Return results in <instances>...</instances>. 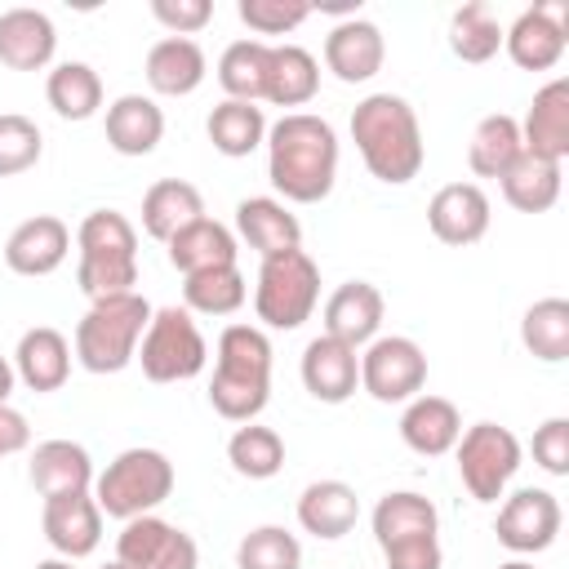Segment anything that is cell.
I'll return each mask as SVG.
<instances>
[{"label":"cell","instance_id":"1","mask_svg":"<svg viewBox=\"0 0 569 569\" xmlns=\"http://www.w3.org/2000/svg\"><path fill=\"white\" fill-rule=\"evenodd\" d=\"M267 178L293 204H316L338 178V133L325 116L284 111L267 124Z\"/></svg>","mask_w":569,"mask_h":569},{"label":"cell","instance_id":"2","mask_svg":"<svg viewBox=\"0 0 569 569\" xmlns=\"http://www.w3.org/2000/svg\"><path fill=\"white\" fill-rule=\"evenodd\" d=\"M351 142H356L365 169L387 187H405L422 173V160H427L422 129H418L413 107L400 93L360 98L351 111Z\"/></svg>","mask_w":569,"mask_h":569},{"label":"cell","instance_id":"3","mask_svg":"<svg viewBox=\"0 0 569 569\" xmlns=\"http://www.w3.org/2000/svg\"><path fill=\"white\" fill-rule=\"evenodd\" d=\"M271 400V342L258 325H227L209 378V405L227 422H253Z\"/></svg>","mask_w":569,"mask_h":569},{"label":"cell","instance_id":"4","mask_svg":"<svg viewBox=\"0 0 569 569\" xmlns=\"http://www.w3.org/2000/svg\"><path fill=\"white\" fill-rule=\"evenodd\" d=\"M76 284L80 293L98 298H116V293H133L138 284V231L124 213L116 209H93L84 213V222L76 227Z\"/></svg>","mask_w":569,"mask_h":569},{"label":"cell","instance_id":"5","mask_svg":"<svg viewBox=\"0 0 569 569\" xmlns=\"http://www.w3.org/2000/svg\"><path fill=\"white\" fill-rule=\"evenodd\" d=\"M147 325H151V302L142 293L98 298L76 325V360L89 373H120L124 365H133Z\"/></svg>","mask_w":569,"mask_h":569},{"label":"cell","instance_id":"6","mask_svg":"<svg viewBox=\"0 0 569 569\" xmlns=\"http://www.w3.org/2000/svg\"><path fill=\"white\" fill-rule=\"evenodd\" d=\"M369 525H373V542L382 547L387 569H440L445 551H440V516L431 498L413 489L382 493Z\"/></svg>","mask_w":569,"mask_h":569},{"label":"cell","instance_id":"7","mask_svg":"<svg viewBox=\"0 0 569 569\" xmlns=\"http://www.w3.org/2000/svg\"><path fill=\"white\" fill-rule=\"evenodd\" d=\"M173 493V462L160 449H124L107 462L102 476H93V502L111 520H133L151 516L164 498Z\"/></svg>","mask_w":569,"mask_h":569},{"label":"cell","instance_id":"8","mask_svg":"<svg viewBox=\"0 0 569 569\" xmlns=\"http://www.w3.org/2000/svg\"><path fill=\"white\" fill-rule=\"evenodd\" d=\"M320 302V267L307 249H289L276 258H262L258 284H253V311L267 329H298L311 320Z\"/></svg>","mask_w":569,"mask_h":569},{"label":"cell","instance_id":"9","mask_svg":"<svg viewBox=\"0 0 569 569\" xmlns=\"http://www.w3.org/2000/svg\"><path fill=\"white\" fill-rule=\"evenodd\" d=\"M133 360L142 365L147 382H187L209 365V342L187 307H160L151 311Z\"/></svg>","mask_w":569,"mask_h":569},{"label":"cell","instance_id":"10","mask_svg":"<svg viewBox=\"0 0 569 569\" xmlns=\"http://www.w3.org/2000/svg\"><path fill=\"white\" fill-rule=\"evenodd\" d=\"M453 453H458V476H462V485H467V493L476 502H498L507 493L511 476L520 471V458H525L520 440L502 422H476V427H467L458 436Z\"/></svg>","mask_w":569,"mask_h":569},{"label":"cell","instance_id":"11","mask_svg":"<svg viewBox=\"0 0 569 569\" xmlns=\"http://www.w3.org/2000/svg\"><path fill=\"white\" fill-rule=\"evenodd\" d=\"M360 387L382 405H409L427 387V356L413 338L387 333L360 347Z\"/></svg>","mask_w":569,"mask_h":569},{"label":"cell","instance_id":"12","mask_svg":"<svg viewBox=\"0 0 569 569\" xmlns=\"http://www.w3.org/2000/svg\"><path fill=\"white\" fill-rule=\"evenodd\" d=\"M116 560L124 569H200L196 538L187 529L160 520L156 511L124 520V529L116 538Z\"/></svg>","mask_w":569,"mask_h":569},{"label":"cell","instance_id":"13","mask_svg":"<svg viewBox=\"0 0 569 569\" xmlns=\"http://www.w3.org/2000/svg\"><path fill=\"white\" fill-rule=\"evenodd\" d=\"M560 502L551 489H516V493H502V507H498V520H493V533L507 551L516 556H533V551H547L560 533Z\"/></svg>","mask_w":569,"mask_h":569},{"label":"cell","instance_id":"14","mask_svg":"<svg viewBox=\"0 0 569 569\" xmlns=\"http://www.w3.org/2000/svg\"><path fill=\"white\" fill-rule=\"evenodd\" d=\"M565 44H569V4L565 0H542V4L525 9L502 31L507 58L525 71H551L565 58Z\"/></svg>","mask_w":569,"mask_h":569},{"label":"cell","instance_id":"15","mask_svg":"<svg viewBox=\"0 0 569 569\" xmlns=\"http://www.w3.org/2000/svg\"><path fill=\"white\" fill-rule=\"evenodd\" d=\"M71 253V227L53 213H36L18 222L4 240V267L13 276H53Z\"/></svg>","mask_w":569,"mask_h":569},{"label":"cell","instance_id":"16","mask_svg":"<svg viewBox=\"0 0 569 569\" xmlns=\"http://www.w3.org/2000/svg\"><path fill=\"white\" fill-rule=\"evenodd\" d=\"M489 218H493L489 196H485V187H476V182H449V187H440V191L431 196V204H427L431 236H436L440 244H453V249L476 244V240L489 231Z\"/></svg>","mask_w":569,"mask_h":569},{"label":"cell","instance_id":"17","mask_svg":"<svg viewBox=\"0 0 569 569\" xmlns=\"http://www.w3.org/2000/svg\"><path fill=\"white\" fill-rule=\"evenodd\" d=\"M298 373H302V387L311 391V400L342 405L360 387V351L347 347V342H338V338H329V333H320V338H311L302 347Z\"/></svg>","mask_w":569,"mask_h":569},{"label":"cell","instance_id":"18","mask_svg":"<svg viewBox=\"0 0 569 569\" xmlns=\"http://www.w3.org/2000/svg\"><path fill=\"white\" fill-rule=\"evenodd\" d=\"M40 529H44L49 547H53L62 560H84V556H93L98 542H102V511H98L93 493L44 498Z\"/></svg>","mask_w":569,"mask_h":569},{"label":"cell","instance_id":"19","mask_svg":"<svg viewBox=\"0 0 569 569\" xmlns=\"http://www.w3.org/2000/svg\"><path fill=\"white\" fill-rule=\"evenodd\" d=\"M387 58V40L378 31V22L369 18H342L329 36H325V67L342 80V84H365L382 71Z\"/></svg>","mask_w":569,"mask_h":569},{"label":"cell","instance_id":"20","mask_svg":"<svg viewBox=\"0 0 569 569\" xmlns=\"http://www.w3.org/2000/svg\"><path fill=\"white\" fill-rule=\"evenodd\" d=\"M520 142L529 156L565 164V156H569V80L565 76L547 80L533 93V102L520 120Z\"/></svg>","mask_w":569,"mask_h":569},{"label":"cell","instance_id":"21","mask_svg":"<svg viewBox=\"0 0 569 569\" xmlns=\"http://www.w3.org/2000/svg\"><path fill=\"white\" fill-rule=\"evenodd\" d=\"M382 311H387V302H382L378 284H369V280H347V284H338V289L329 293V302H325V333L360 351V347H369V342L378 338Z\"/></svg>","mask_w":569,"mask_h":569},{"label":"cell","instance_id":"22","mask_svg":"<svg viewBox=\"0 0 569 569\" xmlns=\"http://www.w3.org/2000/svg\"><path fill=\"white\" fill-rule=\"evenodd\" d=\"M236 236L258 258H276V253L302 249V222L276 196H249V200H240L236 204Z\"/></svg>","mask_w":569,"mask_h":569},{"label":"cell","instance_id":"23","mask_svg":"<svg viewBox=\"0 0 569 569\" xmlns=\"http://www.w3.org/2000/svg\"><path fill=\"white\" fill-rule=\"evenodd\" d=\"M58 31L44 9H4L0 13V62L9 71H44L53 62Z\"/></svg>","mask_w":569,"mask_h":569},{"label":"cell","instance_id":"24","mask_svg":"<svg viewBox=\"0 0 569 569\" xmlns=\"http://www.w3.org/2000/svg\"><path fill=\"white\" fill-rule=\"evenodd\" d=\"M356 520H360V498L347 480H311L298 493V525L320 542L347 538Z\"/></svg>","mask_w":569,"mask_h":569},{"label":"cell","instance_id":"25","mask_svg":"<svg viewBox=\"0 0 569 569\" xmlns=\"http://www.w3.org/2000/svg\"><path fill=\"white\" fill-rule=\"evenodd\" d=\"M31 485L40 498H62V493H89L93 489V458L76 440H40L31 453Z\"/></svg>","mask_w":569,"mask_h":569},{"label":"cell","instance_id":"26","mask_svg":"<svg viewBox=\"0 0 569 569\" xmlns=\"http://www.w3.org/2000/svg\"><path fill=\"white\" fill-rule=\"evenodd\" d=\"M458 436H462V413L445 396H413L400 413V440L422 458L449 453L458 445Z\"/></svg>","mask_w":569,"mask_h":569},{"label":"cell","instance_id":"27","mask_svg":"<svg viewBox=\"0 0 569 569\" xmlns=\"http://www.w3.org/2000/svg\"><path fill=\"white\" fill-rule=\"evenodd\" d=\"M204 49L187 36H164L147 49V84L160 93V98H187L204 84Z\"/></svg>","mask_w":569,"mask_h":569},{"label":"cell","instance_id":"28","mask_svg":"<svg viewBox=\"0 0 569 569\" xmlns=\"http://www.w3.org/2000/svg\"><path fill=\"white\" fill-rule=\"evenodd\" d=\"M164 138V111L147 93H120L107 107V147L120 156H151Z\"/></svg>","mask_w":569,"mask_h":569},{"label":"cell","instance_id":"29","mask_svg":"<svg viewBox=\"0 0 569 569\" xmlns=\"http://www.w3.org/2000/svg\"><path fill=\"white\" fill-rule=\"evenodd\" d=\"M13 373L31 387V391H58L67 378H71V342L49 329V325H36L18 338V351H13Z\"/></svg>","mask_w":569,"mask_h":569},{"label":"cell","instance_id":"30","mask_svg":"<svg viewBox=\"0 0 569 569\" xmlns=\"http://www.w3.org/2000/svg\"><path fill=\"white\" fill-rule=\"evenodd\" d=\"M320 89V62L302 44H267V80L262 102L276 107H307Z\"/></svg>","mask_w":569,"mask_h":569},{"label":"cell","instance_id":"31","mask_svg":"<svg viewBox=\"0 0 569 569\" xmlns=\"http://www.w3.org/2000/svg\"><path fill=\"white\" fill-rule=\"evenodd\" d=\"M196 218H204V196L182 182V178H160L147 187L142 196V231L160 244H169L182 227H191Z\"/></svg>","mask_w":569,"mask_h":569},{"label":"cell","instance_id":"32","mask_svg":"<svg viewBox=\"0 0 569 569\" xmlns=\"http://www.w3.org/2000/svg\"><path fill=\"white\" fill-rule=\"evenodd\" d=\"M236 236L231 227H222L218 218H196L191 227H182L173 240H169V262L191 276V271H209V267H231L236 262Z\"/></svg>","mask_w":569,"mask_h":569},{"label":"cell","instance_id":"33","mask_svg":"<svg viewBox=\"0 0 569 569\" xmlns=\"http://www.w3.org/2000/svg\"><path fill=\"white\" fill-rule=\"evenodd\" d=\"M204 133L213 142V151L240 160V156H253L262 142H267V116L258 102H236V98H222L209 120H204Z\"/></svg>","mask_w":569,"mask_h":569},{"label":"cell","instance_id":"34","mask_svg":"<svg viewBox=\"0 0 569 569\" xmlns=\"http://www.w3.org/2000/svg\"><path fill=\"white\" fill-rule=\"evenodd\" d=\"M525 151L520 142V120L507 116V111H493L485 116L476 129H471V142H467V164L476 178H502L516 156Z\"/></svg>","mask_w":569,"mask_h":569},{"label":"cell","instance_id":"35","mask_svg":"<svg viewBox=\"0 0 569 569\" xmlns=\"http://www.w3.org/2000/svg\"><path fill=\"white\" fill-rule=\"evenodd\" d=\"M498 182H502L507 204L520 209V213H547V209L560 200V164L538 160V156H529V151H520L516 164H511Z\"/></svg>","mask_w":569,"mask_h":569},{"label":"cell","instance_id":"36","mask_svg":"<svg viewBox=\"0 0 569 569\" xmlns=\"http://www.w3.org/2000/svg\"><path fill=\"white\" fill-rule=\"evenodd\" d=\"M244 298H249V284L236 262L182 276V302L191 316H231L244 307Z\"/></svg>","mask_w":569,"mask_h":569},{"label":"cell","instance_id":"37","mask_svg":"<svg viewBox=\"0 0 569 569\" xmlns=\"http://www.w3.org/2000/svg\"><path fill=\"white\" fill-rule=\"evenodd\" d=\"M44 98L62 120H89L102 107V80L89 62H58L44 80Z\"/></svg>","mask_w":569,"mask_h":569},{"label":"cell","instance_id":"38","mask_svg":"<svg viewBox=\"0 0 569 569\" xmlns=\"http://www.w3.org/2000/svg\"><path fill=\"white\" fill-rule=\"evenodd\" d=\"M227 462L244 480H271L284 467V440L262 422H240L227 440Z\"/></svg>","mask_w":569,"mask_h":569},{"label":"cell","instance_id":"39","mask_svg":"<svg viewBox=\"0 0 569 569\" xmlns=\"http://www.w3.org/2000/svg\"><path fill=\"white\" fill-rule=\"evenodd\" d=\"M520 342L547 365L569 360V302L565 298H538L520 320Z\"/></svg>","mask_w":569,"mask_h":569},{"label":"cell","instance_id":"40","mask_svg":"<svg viewBox=\"0 0 569 569\" xmlns=\"http://www.w3.org/2000/svg\"><path fill=\"white\" fill-rule=\"evenodd\" d=\"M449 49L462 62H489L502 49V27L493 18V9L485 0H471L462 9H453L449 18Z\"/></svg>","mask_w":569,"mask_h":569},{"label":"cell","instance_id":"41","mask_svg":"<svg viewBox=\"0 0 569 569\" xmlns=\"http://www.w3.org/2000/svg\"><path fill=\"white\" fill-rule=\"evenodd\" d=\"M267 80V40H236L218 58V84L236 102H262Z\"/></svg>","mask_w":569,"mask_h":569},{"label":"cell","instance_id":"42","mask_svg":"<svg viewBox=\"0 0 569 569\" xmlns=\"http://www.w3.org/2000/svg\"><path fill=\"white\" fill-rule=\"evenodd\" d=\"M236 569H302V542L284 525H258L240 538Z\"/></svg>","mask_w":569,"mask_h":569},{"label":"cell","instance_id":"43","mask_svg":"<svg viewBox=\"0 0 569 569\" xmlns=\"http://www.w3.org/2000/svg\"><path fill=\"white\" fill-rule=\"evenodd\" d=\"M44 151V138L36 129V120L18 116V111H0V178H18L27 169H36Z\"/></svg>","mask_w":569,"mask_h":569},{"label":"cell","instance_id":"44","mask_svg":"<svg viewBox=\"0 0 569 569\" xmlns=\"http://www.w3.org/2000/svg\"><path fill=\"white\" fill-rule=\"evenodd\" d=\"M236 13L258 36H284L311 18V4L307 0H240Z\"/></svg>","mask_w":569,"mask_h":569},{"label":"cell","instance_id":"45","mask_svg":"<svg viewBox=\"0 0 569 569\" xmlns=\"http://www.w3.org/2000/svg\"><path fill=\"white\" fill-rule=\"evenodd\" d=\"M151 18L169 31V36H196L213 22V4L209 0H151Z\"/></svg>","mask_w":569,"mask_h":569},{"label":"cell","instance_id":"46","mask_svg":"<svg viewBox=\"0 0 569 569\" xmlns=\"http://www.w3.org/2000/svg\"><path fill=\"white\" fill-rule=\"evenodd\" d=\"M533 462L547 476H569V418H547L533 431Z\"/></svg>","mask_w":569,"mask_h":569},{"label":"cell","instance_id":"47","mask_svg":"<svg viewBox=\"0 0 569 569\" xmlns=\"http://www.w3.org/2000/svg\"><path fill=\"white\" fill-rule=\"evenodd\" d=\"M31 445V427L13 405H0V458H13Z\"/></svg>","mask_w":569,"mask_h":569},{"label":"cell","instance_id":"48","mask_svg":"<svg viewBox=\"0 0 569 569\" xmlns=\"http://www.w3.org/2000/svg\"><path fill=\"white\" fill-rule=\"evenodd\" d=\"M13 382H18V373H13V365L0 356V405H9V391H13Z\"/></svg>","mask_w":569,"mask_h":569},{"label":"cell","instance_id":"49","mask_svg":"<svg viewBox=\"0 0 569 569\" xmlns=\"http://www.w3.org/2000/svg\"><path fill=\"white\" fill-rule=\"evenodd\" d=\"M36 569H76V560H62V556H49V560H40Z\"/></svg>","mask_w":569,"mask_h":569},{"label":"cell","instance_id":"50","mask_svg":"<svg viewBox=\"0 0 569 569\" xmlns=\"http://www.w3.org/2000/svg\"><path fill=\"white\" fill-rule=\"evenodd\" d=\"M498 569H533L529 560H507V565H498Z\"/></svg>","mask_w":569,"mask_h":569},{"label":"cell","instance_id":"51","mask_svg":"<svg viewBox=\"0 0 569 569\" xmlns=\"http://www.w3.org/2000/svg\"><path fill=\"white\" fill-rule=\"evenodd\" d=\"M102 569H124V565H120V560H111V565H102Z\"/></svg>","mask_w":569,"mask_h":569}]
</instances>
